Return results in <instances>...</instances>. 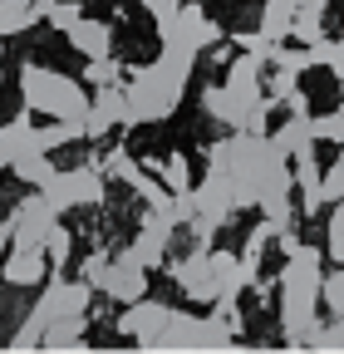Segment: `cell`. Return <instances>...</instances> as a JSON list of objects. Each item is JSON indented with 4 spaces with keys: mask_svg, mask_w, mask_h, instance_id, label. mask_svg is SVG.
<instances>
[{
    "mask_svg": "<svg viewBox=\"0 0 344 354\" xmlns=\"http://www.w3.org/2000/svg\"><path fill=\"white\" fill-rule=\"evenodd\" d=\"M315 344H344V315H339L329 330H320V339H315Z\"/></svg>",
    "mask_w": 344,
    "mask_h": 354,
    "instance_id": "cell-31",
    "label": "cell"
},
{
    "mask_svg": "<svg viewBox=\"0 0 344 354\" xmlns=\"http://www.w3.org/2000/svg\"><path fill=\"white\" fill-rule=\"evenodd\" d=\"M20 94H25L30 109L55 113L59 123H69L79 138H84V113H89V99H84V88H79L69 74L45 69V64H25V74H20Z\"/></svg>",
    "mask_w": 344,
    "mask_h": 354,
    "instance_id": "cell-3",
    "label": "cell"
},
{
    "mask_svg": "<svg viewBox=\"0 0 344 354\" xmlns=\"http://www.w3.org/2000/svg\"><path fill=\"white\" fill-rule=\"evenodd\" d=\"M295 79H300L295 69H280V64H276V74H271V84H266V99L280 104L285 94H295Z\"/></svg>",
    "mask_w": 344,
    "mask_h": 354,
    "instance_id": "cell-28",
    "label": "cell"
},
{
    "mask_svg": "<svg viewBox=\"0 0 344 354\" xmlns=\"http://www.w3.org/2000/svg\"><path fill=\"white\" fill-rule=\"evenodd\" d=\"M320 197L325 202H339L344 197V153L329 162V172H320Z\"/></svg>",
    "mask_w": 344,
    "mask_h": 354,
    "instance_id": "cell-26",
    "label": "cell"
},
{
    "mask_svg": "<svg viewBox=\"0 0 344 354\" xmlns=\"http://www.w3.org/2000/svg\"><path fill=\"white\" fill-rule=\"evenodd\" d=\"M148 162H153V167L162 172V187H167L172 197L192 187V162H187L182 153H167V158H148Z\"/></svg>",
    "mask_w": 344,
    "mask_h": 354,
    "instance_id": "cell-18",
    "label": "cell"
},
{
    "mask_svg": "<svg viewBox=\"0 0 344 354\" xmlns=\"http://www.w3.org/2000/svg\"><path fill=\"white\" fill-rule=\"evenodd\" d=\"M39 20V10L30 6V0H0V39L6 35H20Z\"/></svg>",
    "mask_w": 344,
    "mask_h": 354,
    "instance_id": "cell-19",
    "label": "cell"
},
{
    "mask_svg": "<svg viewBox=\"0 0 344 354\" xmlns=\"http://www.w3.org/2000/svg\"><path fill=\"white\" fill-rule=\"evenodd\" d=\"M0 74H6V50H0Z\"/></svg>",
    "mask_w": 344,
    "mask_h": 354,
    "instance_id": "cell-34",
    "label": "cell"
},
{
    "mask_svg": "<svg viewBox=\"0 0 344 354\" xmlns=\"http://www.w3.org/2000/svg\"><path fill=\"white\" fill-rule=\"evenodd\" d=\"M290 20H295V0H266L261 35H266L271 44H285V39H290Z\"/></svg>",
    "mask_w": 344,
    "mask_h": 354,
    "instance_id": "cell-17",
    "label": "cell"
},
{
    "mask_svg": "<svg viewBox=\"0 0 344 354\" xmlns=\"http://www.w3.org/2000/svg\"><path fill=\"white\" fill-rule=\"evenodd\" d=\"M325 15H329V0H295V20H290V39L310 44L325 35Z\"/></svg>",
    "mask_w": 344,
    "mask_h": 354,
    "instance_id": "cell-14",
    "label": "cell"
},
{
    "mask_svg": "<svg viewBox=\"0 0 344 354\" xmlns=\"http://www.w3.org/2000/svg\"><path fill=\"white\" fill-rule=\"evenodd\" d=\"M69 246H74V236L59 227V221H55V227H50V236H45V256H50V271H59V266L69 261Z\"/></svg>",
    "mask_w": 344,
    "mask_h": 354,
    "instance_id": "cell-24",
    "label": "cell"
},
{
    "mask_svg": "<svg viewBox=\"0 0 344 354\" xmlns=\"http://www.w3.org/2000/svg\"><path fill=\"white\" fill-rule=\"evenodd\" d=\"M325 251H329L334 266H344V197H339L334 212H329V241H325Z\"/></svg>",
    "mask_w": 344,
    "mask_h": 354,
    "instance_id": "cell-25",
    "label": "cell"
},
{
    "mask_svg": "<svg viewBox=\"0 0 344 354\" xmlns=\"http://www.w3.org/2000/svg\"><path fill=\"white\" fill-rule=\"evenodd\" d=\"M10 241H15V221L6 216V221H0V256H6V251H10Z\"/></svg>",
    "mask_w": 344,
    "mask_h": 354,
    "instance_id": "cell-32",
    "label": "cell"
},
{
    "mask_svg": "<svg viewBox=\"0 0 344 354\" xmlns=\"http://www.w3.org/2000/svg\"><path fill=\"white\" fill-rule=\"evenodd\" d=\"M172 281H178L182 295L197 300V305H211V300H217V295H222V281H217V266H211V246H197L187 261L172 266Z\"/></svg>",
    "mask_w": 344,
    "mask_h": 354,
    "instance_id": "cell-5",
    "label": "cell"
},
{
    "mask_svg": "<svg viewBox=\"0 0 344 354\" xmlns=\"http://www.w3.org/2000/svg\"><path fill=\"white\" fill-rule=\"evenodd\" d=\"M84 79H89L94 88H113V84L123 79V64H118L113 55H99V59H89V69H84Z\"/></svg>",
    "mask_w": 344,
    "mask_h": 354,
    "instance_id": "cell-21",
    "label": "cell"
},
{
    "mask_svg": "<svg viewBox=\"0 0 344 354\" xmlns=\"http://www.w3.org/2000/svg\"><path fill=\"white\" fill-rule=\"evenodd\" d=\"M320 300H325V310H329L334 320L344 315V266L329 271V276H320Z\"/></svg>",
    "mask_w": 344,
    "mask_h": 354,
    "instance_id": "cell-22",
    "label": "cell"
},
{
    "mask_svg": "<svg viewBox=\"0 0 344 354\" xmlns=\"http://www.w3.org/2000/svg\"><path fill=\"white\" fill-rule=\"evenodd\" d=\"M99 290H104V295H113L118 305L143 300V295H148V266H143L133 251L113 256V261H108V271H104V286H99Z\"/></svg>",
    "mask_w": 344,
    "mask_h": 354,
    "instance_id": "cell-7",
    "label": "cell"
},
{
    "mask_svg": "<svg viewBox=\"0 0 344 354\" xmlns=\"http://www.w3.org/2000/svg\"><path fill=\"white\" fill-rule=\"evenodd\" d=\"M79 15H84V0H55V6L45 10V20H50L55 30H69Z\"/></svg>",
    "mask_w": 344,
    "mask_h": 354,
    "instance_id": "cell-27",
    "label": "cell"
},
{
    "mask_svg": "<svg viewBox=\"0 0 344 354\" xmlns=\"http://www.w3.org/2000/svg\"><path fill=\"white\" fill-rule=\"evenodd\" d=\"M339 50H344V35H339Z\"/></svg>",
    "mask_w": 344,
    "mask_h": 354,
    "instance_id": "cell-36",
    "label": "cell"
},
{
    "mask_svg": "<svg viewBox=\"0 0 344 354\" xmlns=\"http://www.w3.org/2000/svg\"><path fill=\"white\" fill-rule=\"evenodd\" d=\"M113 128H133V118H128V99H123V84L113 88H99L89 113H84V138H108Z\"/></svg>",
    "mask_w": 344,
    "mask_h": 354,
    "instance_id": "cell-10",
    "label": "cell"
},
{
    "mask_svg": "<svg viewBox=\"0 0 344 354\" xmlns=\"http://www.w3.org/2000/svg\"><path fill=\"white\" fill-rule=\"evenodd\" d=\"M290 172H295V187H300V207L315 216V212L325 207V197H320V162H315V153H300Z\"/></svg>",
    "mask_w": 344,
    "mask_h": 354,
    "instance_id": "cell-16",
    "label": "cell"
},
{
    "mask_svg": "<svg viewBox=\"0 0 344 354\" xmlns=\"http://www.w3.org/2000/svg\"><path fill=\"white\" fill-rule=\"evenodd\" d=\"M50 197V207L55 212H69V207H99L104 197H108V187H104V172L94 167V162H84V167H69V172H55L45 187H39Z\"/></svg>",
    "mask_w": 344,
    "mask_h": 354,
    "instance_id": "cell-4",
    "label": "cell"
},
{
    "mask_svg": "<svg viewBox=\"0 0 344 354\" xmlns=\"http://www.w3.org/2000/svg\"><path fill=\"white\" fill-rule=\"evenodd\" d=\"M271 143L285 153V158H300V153H315V133H310V113H290L276 133Z\"/></svg>",
    "mask_w": 344,
    "mask_h": 354,
    "instance_id": "cell-13",
    "label": "cell"
},
{
    "mask_svg": "<svg viewBox=\"0 0 344 354\" xmlns=\"http://www.w3.org/2000/svg\"><path fill=\"white\" fill-rule=\"evenodd\" d=\"M320 251L315 246H290L285 271H280V320L290 344H315V310H320Z\"/></svg>",
    "mask_w": 344,
    "mask_h": 354,
    "instance_id": "cell-1",
    "label": "cell"
},
{
    "mask_svg": "<svg viewBox=\"0 0 344 354\" xmlns=\"http://www.w3.org/2000/svg\"><path fill=\"white\" fill-rule=\"evenodd\" d=\"M30 6H35V10H39V20H45V10H50V6H55V0H30Z\"/></svg>",
    "mask_w": 344,
    "mask_h": 354,
    "instance_id": "cell-33",
    "label": "cell"
},
{
    "mask_svg": "<svg viewBox=\"0 0 344 354\" xmlns=\"http://www.w3.org/2000/svg\"><path fill=\"white\" fill-rule=\"evenodd\" d=\"M143 6H148V15H153L157 25H172V15H178L182 0H143Z\"/></svg>",
    "mask_w": 344,
    "mask_h": 354,
    "instance_id": "cell-30",
    "label": "cell"
},
{
    "mask_svg": "<svg viewBox=\"0 0 344 354\" xmlns=\"http://www.w3.org/2000/svg\"><path fill=\"white\" fill-rule=\"evenodd\" d=\"M310 133H315V143H339L344 148V109H334L325 118H310Z\"/></svg>",
    "mask_w": 344,
    "mask_h": 354,
    "instance_id": "cell-23",
    "label": "cell"
},
{
    "mask_svg": "<svg viewBox=\"0 0 344 354\" xmlns=\"http://www.w3.org/2000/svg\"><path fill=\"white\" fill-rule=\"evenodd\" d=\"M104 177H123V183H133V177H138V162H133V153H128L123 143L113 148V153H99V162H94Z\"/></svg>",
    "mask_w": 344,
    "mask_h": 354,
    "instance_id": "cell-20",
    "label": "cell"
},
{
    "mask_svg": "<svg viewBox=\"0 0 344 354\" xmlns=\"http://www.w3.org/2000/svg\"><path fill=\"white\" fill-rule=\"evenodd\" d=\"M339 94H344V74H339Z\"/></svg>",
    "mask_w": 344,
    "mask_h": 354,
    "instance_id": "cell-35",
    "label": "cell"
},
{
    "mask_svg": "<svg viewBox=\"0 0 344 354\" xmlns=\"http://www.w3.org/2000/svg\"><path fill=\"white\" fill-rule=\"evenodd\" d=\"M10 221H15V246H45V236L59 221V212L50 207L45 192L35 187V197H20V207L10 212Z\"/></svg>",
    "mask_w": 344,
    "mask_h": 354,
    "instance_id": "cell-6",
    "label": "cell"
},
{
    "mask_svg": "<svg viewBox=\"0 0 344 354\" xmlns=\"http://www.w3.org/2000/svg\"><path fill=\"white\" fill-rule=\"evenodd\" d=\"M45 276H55L45 246H15V241H10V251L0 256V281L15 286V290H30V286H39Z\"/></svg>",
    "mask_w": 344,
    "mask_h": 354,
    "instance_id": "cell-9",
    "label": "cell"
},
{
    "mask_svg": "<svg viewBox=\"0 0 344 354\" xmlns=\"http://www.w3.org/2000/svg\"><path fill=\"white\" fill-rule=\"evenodd\" d=\"M104 271H108V256H104V251H94L89 261L79 266V281H89V286L99 290V286H104Z\"/></svg>",
    "mask_w": 344,
    "mask_h": 354,
    "instance_id": "cell-29",
    "label": "cell"
},
{
    "mask_svg": "<svg viewBox=\"0 0 344 354\" xmlns=\"http://www.w3.org/2000/svg\"><path fill=\"white\" fill-rule=\"evenodd\" d=\"M167 320H172V305H162V300H133L128 305V315H118V330L133 339L138 349H148V344H157V335L167 330Z\"/></svg>",
    "mask_w": 344,
    "mask_h": 354,
    "instance_id": "cell-8",
    "label": "cell"
},
{
    "mask_svg": "<svg viewBox=\"0 0 344 354\" xmlns=\"http://www.w3.org/2000/svg\"><path fill=\"white\" fill-rule=\"evenodd\" d=\"M187 79H192V74H182L178 64H167L162 55H157L153 64H143L133 79L123 84V99H128V118H133V128H138V123H162L172 109L182 104Z\"/></svg>",
    "mask_w": 344,
    "mask_h": 354,
    "instance_id": "cell-2",
    "label": "cell"
},
{
    "mask_svg": "<svg viewBox=\"0 0 344 354\" xmlns=\"http://www.w3.org/2000/svg\"><path fill=\"white\" fill-rule=\"evenodd\" d=\"M10 172L20 177L25 187H45L50 177H55V162H50V153H39V148L30 143V148H20V153L10 158Z\"/></svg>",
    "mask_w": 344,
    "mask_h": 354,
    "instance_id": "cell-15",
    "label": "cell"
},
{
    "mask_svg": "<svg viewBox=\"0 0 344 354\" xmlns=\"http://www.w3.org/2000/svg\"><path fill=\"white\" fill-rule=\"evenodd\" d=\"M64 35H69V44H74V50H79L84 59L113 55V30H108L104 20H84V15H79V20H74V25H69Z\"/></svg>",
    "mask_w": 344,
    "mask_h": 354,
    "instance_id": "cell-12",
    "label": "cell"
},
{
    "mask_svg": "<svg viewBox=\"0 0 344 354\" xmlns=\"http://www.w3.org/2000/svg\"><path fill=\"white\" fill-rule=\"evenodd\" d=\"M167 241H172V221H167V216H157V212H148V216H143L138 241L128 246V251H133V256L148 266V271H153V266H162V256H167Z\"/></svg>",
    "mask_w": 344,
    "mask_h": 354,
    "instance_id": "cell-11",
    "label": "cell"
}]
</instances>
